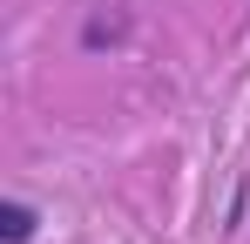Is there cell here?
Segmentation results:
<instances>
[{"label":"cell","instance_id":"obj_2","mask_svg":"<svg viewBox=\"0 0 250 244\" xmlns=\"http://www.w3.org/2000/svg\"><path fill=\"white\" fill-rule=\"evenodd\" d=\"M128 27H135L128 7H115V14L102 7V14H88V21H82V48H115V41H128Z\"/></svg>","mask_w":250,"mask_h":244},{"label":"cell","instance_id":"obj_1","mask_svg":"<svg viewBox=\"0 0 250 244\" xmlns=\"http://www.w3.org/2000/svg\"><path fill=\"white\" fill-rule=\"evenodd\" d=\"M41 238V210L27 197H7L0 203V244H34Z\"/></svg>","mask_w":250,"mask_h":244}]
</instances>
